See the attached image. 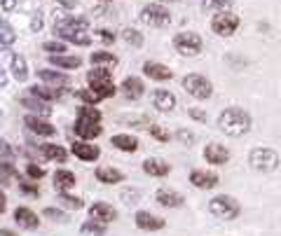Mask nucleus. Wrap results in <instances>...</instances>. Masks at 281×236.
Masks as SVG:
<instances>
[{
	"label": "nucleus",
	"instance_id": "21",
	"mask_svg": "<svg viewBox=\"0 0 281 236\" xmlns=\"http://www.w3.org/2000/svg\"><path fill=\"white\" fill-rule=\"evenodd\" d=\"M96 180L103 182V185H115V182L124 180V173L113 169V166H99V169H96Z\"/></svg>",
	"mask_w": 281,
	"mask_h": 236
},
{
	"label": "nucleus",
	"instance_id": "14",
	"mask_svg": "<svg viewBox=\"0 0 281 236\" xmlns=\"http://www.w3.org/2000/svg\"><path fill=\"white\" fill-rule=\"evenodd\" d=\"M204 159L209 161V164L223 166V164H227V159H230V152H227L225 145L211 143V145H206V148H204Z\"/></svg>",
	"mask_w": 281,
	"mask_h": 236
},
{
	"label": "nucleus",
	"instance_id": "26",
	"mask_svg": "<svg viewBox=\"0 0 281 236\" xmlns=\"http://www.w3.org/2000/svg\"><path fill=\"white\" fill-rule=\"evenodd\" d=\"M75 173L71 171H56L54 173V190L56 192H68L71 187H75Z\"/></svg>",
	"mask_w": 281,
	"mask_h": 236
},
{
	"label": "nucleus",
	"instance_id": "17",
	"mask_svg": "<svg viewBox=\"0 0 281 236\" xmlns=\"http://www.w3.org/2000/svg\"><path fill=\"white\" fill-rule=\"evenodd\" d=\"M143 73L148 77H153V80H160V82H164V80H171V77H174V70H169L164 63H157V61H145V63H143Z\"/></svg>",
	"mask_w": 281,
	"mask_h": 236
},
{
	"label": "nucleus",
	"instance_id": "41",
	"mask_svg": "<svg viewBox=\"0 0 281 236\" xmlns=\"http://www.w3.org/2000/svg\"><path fill=\"white\" fill-rule=\"evenodd\" d=\"M150 136H153V138H157V140H162V143H169V133H166L164 131V129H162V127H157V124H150Z\"/></svg>",
	"mask_w": 281,
	"mask_h": 236
},
{
	"label": "nucleus",
	"instance_id": "22",
	"mask_svg": "<svg viewBox=\"0 0 281 236\" xmlns=\"http://www.w3.org/2000/svg\"><path fill=\"white\" fill-rule=\"evenodd\" d=\"M38 77L42 82L52 84V87H68V84H71V77L59 70H47V68H45V70H38Z\"/></svg>",
	"mask_w": 281,
	"mask_h": 236
},
{
	"label": "nucleus",
	"instance_id": "6",
	"mask_svg": "<svg viewBox=\"0 0 281 236\" xmlns=\"http://www.w3.org/2000/svg\"><path fill=\"white\" fill-rule=\"evenodd\" d=\"M248 164L253 166L255 171H276V166H279V154L274 152V150L270 148H255L253 152H251V157H248Z\"/></svg>",
	"mask_w": 281,
	"mask_h": 236
},
{
	"label": "nucleus",
	"instance_id": "43",
	"mask_svg": "<svg viewBox=\"0 0 281 236\" xmlns=\"http://www.w3.org/2000/svg\"><path fill=\"white\" fill-rule=\"evenodd\" d=\"M26 173H28V178L40 180V178L45 176V169H42V166H35V164H28V166H26Z\"/></svg>",
	"mask_w": 281,
	"mask_h": 236
},
{
	"label": "nucleus",
	"instance_id": "53",
	"mask_svg": "<svg viewBox=\"0 0 281 236\" xmlns=\"http://www.w3.org/2000/svg\"><path fill=\"white\" fill-rule=\"evenodd\" d=\"M5 84H7V73L0 68V87H5Z\"/></svg>",
	"mask_w": 281,
	"mask_h": 236
},
{
	"label": "nucleus",
	"instance_id": "18",
	"mask_svg": "<svg viewBox=\"0 0 281 236\" xmlns=\"http://www.w3.org/2000/svg\"><path fill=\"white\" fill-rule=\"evenodd\" d=\"M24 124L33 133H38V136H54L56 133V127H52L50 122L40 120V117H35V115H28L26 120H24Z\"/></svg>",
	"mask_w": 281,
	"mask_h": 236
},
{
	"label": "nucleus",
	"instance_id": "25",
	"mask_svg": "<svg viewBox=\"0 0 281 236\" xmlns=\"http://www.w3.org/2000/svg\"><path fill=\"white\" fill-rule=\"evenodd\" d=\"M89 61H92V66L105 68V70H111V68L117 66V56L111 54V52H94V54L89 56Z\"/></svg>",
	"mask_w": 281,
	"mask_h": 236
},
{
	"label": "nucleus",
	"instance_id": "11",
	"mask_svg": "<svg viewBox=\"0 0 281 236\" xmlns=\"http://www.w3.org/2000/svg\"><path fill=\"white\" fill-rule=\"evenodd\" d=\"M136 227L138 229H145V231H157V229H164V220L162 218H157V215H153V213H148V210H138L136 213Z\"/></svg>",
	"mask_w": 281,
	"mask_h": 236
},
{
	"label": "nucleus",
	"instance_id": "50",
	"mask_svg": "<svg viewBox=\"0 0 281 236\" xmlns=\"http://www.w3.org/2000/svg\"><path fill=\"white\" fill-rule=\"evenodd\" d=\"M99 35H101V40H103V42H113V40H115V33H113V31H108V28L99 31Z\"/></svg>",
	"mask_w": 281,
	"mask_h": 236
},
{
	"label": "nucleus",
	"instance_id": "9",
	"mask_svg": "<svg viewBox=\"0 0 281 236\" xmlns=\"http://www.w3.org/2000/svg\"><path fill=\"white\" fill-rule=\"evenodd\" d=\"M141 19H143L145 23H150V26H166V23L171 21V14L166 7L157 5V3H153V5H145L143 12H141Z\"/></svg>",
	"mask_w": 281,
	"mask_h": 236
},
{
	"label": "nucleus",
	"instance_id": "28",
	"mask_svg": "<svg viewBox=\"0 0 281 236\" xmlns=\"http://www.w3.org/2000/svg\"><path fill=\"white\" fill-rule=\"evenodd\" d=\"M12 75L17 82H26L28 80V66H26V59L19 54L12 56Z\"/></svg>",
	"mask_w": 281,
	"mask_h": 236
},
{
	"label": "nucleus",
	"instance_id": "52",
	"mask_svg": "<svg viewBox=\"0 0 281 236\" xmlns=\"http://www.w3.org/2000/svg\"><path fill=\"white\" fill-rule=\"evenodd\" d=\"M5 208H7V199H5V194L0 192V213H5Z\"/></svg>",
	"mask_w": 281,
	"mask_h": 236
},
{
	"label": "nucleus",
	"instance_id": "2",
	"mask_svg": "<svg viewBox=\"0 0 281 236\" xmlns=\"http://www.w3.org/2000/svg\"><path fill=\"white\" fill-rule=\"evenodd\" d=\"M101 112L94 105H82L80 108V117H77L75 122V133L80 138H84V140H89V138H96L101 136Z\"/></svg>",
	"mask_w": 281,
	"mask_h": 236
},
{
	"label": "nucleus",
	"instance_id": "8",
	"mask_svg": "<svg viewBox=\"0 0 281 236\" xmlns=\"http://www.w3.org/2000/svg\"><path fill=\"white\" fill-rule=\"evenodd\" d=\"M174 47L185 56H197L199 52H202V47H204V42H202V38H199L197 33L185 31V33H178L176 38H174Z\"/></svg>",
	"mask_w": 281,
	"mask_h": 236
},
{
	"label": "nucleus",
	"instance_id": "23",
	"mask_svg": "<svg viewBox=\"0 0 281 236\" xmlns=\"http://www.w3.org/2000/svg\"><path fill=\"white\" fill-rule=\"evenodd\" d=\"M122 91H124V96H127V99L136 101V99H141V96H143L145 84L141 82L138 77H127V80L122 82Z\"/></svg>",
	"mask_w": 281,
	"mask_h": 236
},
{
	"label": "nucleus",
	"instance_id": "48",
	"mask_svg": "<svg viewBox=\"0 0 281 236\" xmlns=\"http://www.w3.org/2000/svg\"><path fill=\"white\" fill-rule=\"evenodd\" d=\"M19 187H21V192H26V194H35L38 197V185H33V182H19Z\"/></svg>",
	"mask_w": 281,
	"mask_h": 236
},
{
	"label": "nucleus",
	"instance_id": "16",
	"mask_svg": "<svg viewBox=\"0 0 281 236\" xmlns=\"http://www.w3.org/2000/svg\"><path fill=\"white\" fill-rule=\"evenodd\" d=\"M89 215H92V220H99V222H113V220H117V210L113 208V206H108V203L99 201L94 203L92 208H89Z\"/></svg>",
	"mask_w": 281,
	"mask_h": 236
},
{
	"label": "nucleus",
	"instance_id": "40",
	"mask_svg": "<svg viewBox=\"0 0 281 236\" xmlns=\"http://www.w3.org/2000/svg\"><path fill=\"white\" fill-rule=\"evenodd\" d=\"M45 52H50V54H61V52H66V44L61 42V40H52V42H45L42 44Z\"/></svg>",
	"mask_w": 281,
	"mask_h": 236
},
{
	"label": "nucleus",
	"instance_id": "38",
	"mask_svg": "<svg viewBox=\"0 0 281 236\" xmlns=\"http://www.w3.org/2000/svg\"><path fill=\"white\" fill-rule=\"evenodd\" d=\"M59 199H61V203L66 206V208H82V199H77V197H71V194H66V192H59Z\"/></svg>",
	"mask_w": 281,
	"mask_h": 236
},
{
	"label": "nucleus",
	"instance_id": "15",
	"mask_svg": "<svg viewBox=\"0 0 281 236\" xmlns=\"http://www.w3.org/2000/svg\"><path fill=\"white\" fill-rule=\"evenodd\" d=\"M14 222H17L19 227H24V229H38V225H40L38 215L31 208H26V206H19V208L14 210Z\"/></svg>",
	"mask_w": 281,
	"mask_h": 236
},
{
	"label": "nucleus",
	"instance_id": "42",
	"mask_svg": "<svg viewBox=\"0 0 281 236\" xmlns=\"http://www.w3.org/2000/svg\"><path fill=\"white\" fill-rule=\"evenodd\" d=\"M122 199H124V203L134 206V203H138V199H141V192H138V190H124V192H122Z\"/></svg>",
	"mask_w": 281,
	"mask_h": 236
},
{
	"label": "nucleus",
	"instance_id": "13",
	"mask_svg": "<svg viewBox=\"0 0 281 236\" xmlns=\"http://www.w3.org/2000/svg\"><path fill=\"white\" fill-rule=\"evenodd\" d=\"M153 103L160 112H171L176 108V96L169 91V89H155L153 91Z\"/></svg>",
	"mask_w": 281,
	"mask_h": 236
},
{
	"label": "nucleus",
	"instance_id": "39",
	"mask_svg": "<svg viewBox=\"0 0 281 236\" xmlns=\"http://www.w3.org/2000/svg\"><path fill=\"white\" fill-rule=\"evenodd\" d=\"M59 38H63V40H68V42H75V44H89L92 40H89V35H84V33H63V35H59Z\"/></svg>",
	"mask_w": 281,
	"mask_h": 236
},
{
	"label": "nucleus",
	"instance_id": "12",
	"mask_svg": "<svg viewBox=\"0 0 281 236\" xmlns=\"http://www.w3.org/2000/svg\"><path fill=\"white\" fill-rule=\"evenodd\" d=\"M71 152L75 154L77 159H82V161H96L101 157V150L96 148V145L84 143V140H77V143H73L71 145Z\"/></svg>",
	"mask_w": 281,
	"mask_h": 236
},
{
	"label": "nucleus",
	"instance_id": "47",
	"mask_svg": "<svg viewBox=\"0 0 281 236\" xmlns=\"http://www.w3.org/2000/svg\"><path fill=\"white\" fill-rule=\"evenodd\" d=\"M187 115L192 117V120H197V122H206V112L204 110H199V108H190L187 110Z\"/></svg>",
	"mask_w": 281,
	"mask_h": 236
},
{
	"label": "nucleus",
	"instance_id": "34",
	"mask_svg": "<svg viewBox=\"0 0 281 236\" xmlns=\"http://www.w3.org/2000/svg\"><path fill=\"white\" fill-rule=\"evenodd\" d=\"M10 178H19V171L5 161V164H0V185H10Z\"/></svg>",
	"mask_w": 281,
	"mask_h": 236
},
{
	"label": "nucleus",
	"instance_id": "44",
	"mask_svg": "<svg viewBox=\"0 0 281 236\" xmlns=\"http://www.w3.org/2000/svg\"><path fill=\"white\" fill-rule=\"evenodd\" d=\"M176 138H178V140H181L183 145H192V143H194V133L185 131V129H181V131H176Z\"/></svg>",
	"mask_w": 281,
	"mask_h": 236
},
{
	"label": "nucleus",
	"instance_id": "30",
	"mask_svg": "<svg viewBox=\"0 0 281 236\" xmlns=\"http://www.w3.org/2000/svg\"><path fill=\"white\" fill-rule=\"evenodd\" d=\"M42 154L47 157V159H52V161H59V164H63L66 161V157H68V152L61 145H52V143H47V145H42Z\"/></svg>",
	"mask_w": 281,
	"mask_h": 236
},
{
	"label": "nucleus",
	"instance_id": "36",
	"mask_svg": "<svg viewBox=\"0 0 281 236\" xmlns=\"http://www.w3.org/2000/svg\"><path fill=\"white\" fill-rule=\"evenodd\" d=\"M14 40H17V33L7 23H0V44H14Z\"/></svg>",
	"mask_w": 281,
	"mask_h": 236
},
{
	"label": "nucleus",
	"instance_id": "33",
	"mask_svg": "<svg viewBox=\"0 0 281 236\" xmlns=\"http://www.w3.org/2000/svg\"><path fill=\"white\" fill-rule=\"evenodd\" d=\"M31 93H33L35 99H40V101H45V103H50V101H54V99H59V91H56V87H31Z\"/></svg>",
	"mask_w": 281,
	"mask_h": 236
},
{
	"label": "nucleus",
	"instance_id": "19",
	"mask_svg": "<svg viewBox=\"0 0 281 236\" xmlns=\"http://www.w3.org/2000/svg\"><path fill=\"white\" fill-rule=\"evenodd\" d=\"M190 182L199 190H213L218 185V176L215 173H206V171H192L190 173Z\"/></svg>",
	"mask_w": 281,
	"mask_h": 236
},
{
	"label": "nucleus",
	"instance_id": "3",
	"mask_svg": "<svg viewBox=\"0 0 281 236\" xmlns=\"http://www.w3.org/2000/svg\"><path fill=\"white\" fill-rule=\"evenodd\" d=\"M87 82H89V89L99 93L101 99H111L113 93H115L113 75H111V70H105V68H94V70H89Z\"/></svg>",
	"mask_w": 281,
	"mask_h": 236
},
{
	"label": "nucleus",
	"instance_id": "4",
	"mask_svg": "<svg viewBox=\"0 0 281 236\" xmlns=\"http://www.w3.org/2000/svg\"><path fill=\"white\" fill-rule=\"evenodd\" d=\"M209 210L218 220H234L239 213H242V206H239V201L234 197L221 194V197H213L209 201Z\"/></svg>",
	"mask_w": 281,
	"mask_h": 236
},
{
	"label": "nucleus",
	"instance_id": "7",
	"mask_svg": "<svg viewBox=\"0 0 281 236\" xmlns=\"http://www.w3.org/2000/svg\"><path fill=\"white\" fill-rule=\"evenodd\" d=\"M237 26H239V17L237 14H232V12H225V10H221L218 14H213V19H211V31H213L215 35H223V38L234 33Z\"/></svg>",
	"mask_w": 281,
	"mask_h": 236
},
{
	"label": "nucleus",
	"instance_id": "24",
	"mask_svg": "<svg viewBox=\"0 0 281 236\" xmlns=\"http://www.w3.org/2000/svg\"><path fill=\"white\" fill-rule=\"evenodd\" d=\"M113 148L122 150V152H136L138 150V138L129 136V133H117V136H113Z\"/></svg>",
	"mask_w": 281,
	"mask_h": 236
},
{
	"label": "nucleus",
	"instance_id": "29",
	"mask_svg": "<svg viewBox=\"0 0 281 236\" xmlns=\"http://www.w3.org/2000/svg\"><path fill=\"white\" fill-rule=\"evenodd\" d=\"M50 61L59 68H80L82 59L80 56H66V54H50Z\"/></svg>",
	"mask_w": 281,
	"mask_h": 236
},
{
	"label": "nucleus",
	"instance_id": "55",
	"mask_svg": "<svg viewBox=\"0 0 281 236\" xmlns=\"http://www.w3.org/2000/svg\"><path fill=\"white\" fill-rule=\"evenodd\" d=\"M169 3H178V0H169Z\"/></svg>",
	"mask_w": 281,
	"mask_h": 236
},
{
	"label": "nucleus",
	"instance_id": "27",
	"mask_svg": "<svg viewBox=\"0 0 281 236\" xmlns=\"http://www.w3.org/2000/svg\"><path fill=\"white\" fill-rule=\"evenodd\" d=\"M143 171L148 173V176L162 178V176H166V173L171 171V166L166 164V161H162V159H155V157H150V159L143 161Z\"/></svg>",
	"mask_w": 281,
	"mask_h": 236
},
{
	"label": "nucleus",
	"instance_id": "46",
	"mask_svg": "<svg viewBox=\"0 0 281 236\" xmlns=\"http://www.w3.org/2000/svg\"><path fill=\"white\" fill-rule=\"evenodd\" d=\"M12 154H14V150L10 148V143H7V140H3V138H0V157H3V159H10Z\"/></svg>",
	"mask_w": 281,
	"mask_h": 236
},
{
	"label": "nucleus",
	"instance_id": "49",
	"mask_svg": "<svg viewBox=\"0 0 281 236\" xmlns=\"http://www.w3.org/2000/svg\"><path fill=\"white\" fill-rule=\"evenodd\" d=\"M40 28H42V17H40V12H38V14L31 19V31H33V33H38Z\"/></svg>",
	"mask_w": 281,
	"mask_h": 236
},
{
	"label": "nucleus",
	"instance_id": "31",
	"mask_svg": "<svg viewBox=\"0 0 281 236\" xmlns=\"http://www.w3.org/2000/svg\"><path fill=\"white\" fill-rule=\"evenodd\" d=\"M80 234H82V236H103L105 234V222H99V220H87V222L80 227Z\"/></svg>",
	"mask_w": 281,
	"mask_h": 236
},
{
	"label": "nucleus",
	"instance_id": "20",
	"mask_svg": "<svg viewBox=\"0 0 281 236\" xmlns=\"http://www.w3.org/2000/svg\"><path fill=\"white\" fill-rule=\"evenodd\" d=\"M155 201L160 203V206H164V208H181L185 199H183L178 192H171V190H160V192L155 194Z\"/></svg>",
	"mask_w": 281,
	"mask_h": 236
},
{
	"label": "nucleus",
	"instance_id": "51",
	"mask_svg": "<svg viewBox=\"0 0 281 236\" xmlns=\"http://www.w3.org/2000/svg\"><path fill=\"white\" fill-rule=\"evenodd\" d=\"M0 5H3V10L5 12H12L14 7H17V0H0Z\"/></svg>",
	"mask_w": 281,
	"mask_h": 236
},
{
	"label": "nucleus",
	"instance_id": "54",
	"mask_svg": "<svg viewBox=\"0 0 281 236\" xmlns=\"http://www.w3.org/2000/svg\"><path fill=\"white\" fill-rule=\"evenodd\" d=\"M0 236H17V234H12V231H7V229H0Z\"/></svg>",
	"mask_w": 281,
	"mask_h": 236
},
{
	"label": "nucleus",
	"instance_id": "5",
	"mask_svg": "<svg viewBox=\"0 0 281 236\" xmlns=\"http://www.w3.org/2000/svg\"><path fill=\"white\" fill-rule=\"evenodd\" d=\"M183 87H185V91L190 93V96H194V99H199V101L211 99V93H213V84H211L204 75H194V73L183 77Z\"/></svg>",
	"mask_w": 281,
	"mask_h": 236
},
{
	"label": "nucleus",
	"instance_id": "32",
	"mask_svg": "<svg viewBox=\"0 0 281 236\" xmlns=\"http://www.w3.org/2000/svg\"><path fill=\"white\" fill-rule=\"evenodd\" d=\"M21 103L26 105V108L35 110V112H38V115H42V117H50V115H52V108H50V103H45V101L35 99V96H33V99L28 96V99H24Z\"/></svg>",
	"mask_w": 281,
	"mask_h": 236
},
{
	"label": "nucleus",
	"instance_id": "1",
	"mask_svg": "<svg viewBox=\"0 0 281 236\" xmlns=\"http://www.w3.org/2000/svg\"><path fill=\"white\" fill-rule=\"evenodd\" d=\"M218 129L225 131L227 136H244L251 129V115L242 108H227L218 117Z\"/></svg>",
	"mask_w": 281,
	"mask_h": 236
},
{
	"label": "nucleus",
	"instance_id": "37",
	"mask_svg": "<svg viewBox=\"0 0 281 236\" xmlns=\"http://www.w3.org/2000/svg\"><path fill=\"white\" fill-rule=\"evenodd\" d=\"M77 99L84 101V105H94V103H99V101H103L96 91H92V89H84V91H77Z\"/></svg>",
	"mask_w": 281,
	"mask_h": 236
},
{
	"label": "nucleus",
	"instance_id": "45",
	"mask_svg": "<svg viewBox=\"0 0 281 236\" xmlns=\"http://www.w3.org/2000/svg\"><path fill=\"white\" fill-rule=\"evenodd\" d=\"M45 215H47V218H52V220H59V222H63V220H66V213H63V210H59V208H45Z\"/></svg>",
	"mask_w": 281,
	"mask_h": 236
},
{
	"label": "nucleus",
	"instance_id": "10",
	"mask_svg": "<svg viewBox=\"0 0 281 236\" xmlns=\"http://www.w3.org/2000/svg\"><path fill=\"white\" fill-rule=\"evenodd\" d=\"M89 28L87 19H75V17H68V19H59L54 23V33L56 35H63V33H84Z\"/></svg>",
	"mask_w": 281,
	"mask_h": 236
},
{
	"label": "nucleus",
	"instance_id": "35",
	"mask_svg": "<svg viewBox=\"0 0 281 236\" xmlns=\"http://www.w3.org/2000/svg\"><path fill=\"white\" fill-rule=\"evenodd\" d=\"M122 38H124V42L132 44V47H141L143 44V35L138 33L136 28H127V31H122Z\"/></svg>",
	"mask_w": 281,
	"mask_h": 236
}]
</instances>
